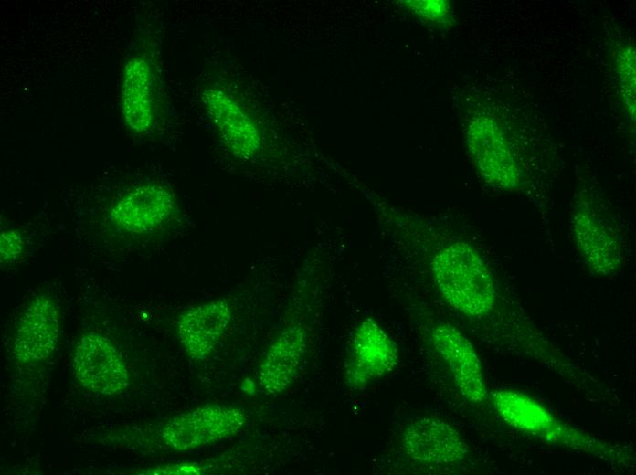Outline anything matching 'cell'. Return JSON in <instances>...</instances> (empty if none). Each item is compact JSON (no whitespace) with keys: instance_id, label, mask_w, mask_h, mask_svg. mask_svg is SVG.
Here are the masks:
<instances>
[{"instance_id":"cell-7","label":"cell","mask_w":636,"mask_h":475,"mask_svg":"<svg viewBox=\"0 0 636 475\" xmlns=\"http://www.w3.org/2000/svg\"><path fill=\"white\" fill-rule=\"evenodd\" d=\"M202 101L209 121L231 154L244 160L258 154L260 130L237 98L221 87L212 86L203 91Z\"/></svg>"},{"instance_id":"cell-9","label":"cell","mask_w":636,"mask_h":475,"mask_svg":"<svg viewBox=\"0 0 636 475\" xmlns=\"http://www.w3.org/2000/svg\"><path fill=\"white\" fill-rule=\"evenodd\" d=\"M73 368L78 380L93 394L113 395L128 385V373L120 354L108 338L97 332L79 340Z\"/></svg>"},{"instance_id":"cell-3","label":"cell","mask_w":636,"mask_h":475,"mask_svg":"<svg viewBox=\"0 0 636 475\" xmlns=\"http://www.w3.org/2000/svg\"><path fill=\"white\" fill-rule=\"evenodd\" d=\"M492 400L498 416L506 424L525 434L617 463L625 464L631 459L624 448L599 440L565 424L525 394L499 390L493 394Z\"/></svg>"},{"instance_id":"cell-13","label":"cell","mask_w":636,"mask_h":475,"mask_svg":"<svg viewBox=\"0 0 636 475\" xmlns=\"http://www.w3.org/2000/svg\"><path fill=\"white\" fill-rule=\"evenodd\" d=\"M155 76L151 60L145 54L132 56L125 63L121 108L123 120L136 133L149 131L156 114Z\"/></svg>"},{"instance_id":"cell-1","label":"cell","mask_w":636,"mask_h":475,"mask_svg":"<svg viewBox=\"0 0 636 475\" xmlns=\"http://www.w3.org/2000/svg\"><path fill=\"white\" fill-rule=\"evenodd\" d=\"M422 249L442 299L457 312L473 320L492 316L499 291L486 257L468 238L424 223Z\"/></svg>"},{"instance_id":"cell-8","label":"cell","mask_w":636,"mask_h":475,"mask_svg":"<svg viewBox=\"0 0 636 475\" xmlns=\"http://www.w3.org/2000/svg\"><path fill=\"white\" fill-rule=\"evenodd\" d=\"M398 362L397 344L374 319L366 318L351 341L345 379L353 389H362L391 373Z\"/></svg>"},{"instance_id":"cell-6","label":"cell","mask_w":636,"mask_h":475,"mask_svg":"<svg viewBox=\"0 0 636 475\" xmlns=\"http://www.w3.org/2000/svg\"><path fill=\"white\" fill-rule=\"evenodd\" d=\"M245 420L240 408L207 405L175 417L164 427L162 437L170 448L187 451L233 435Z\"/></svg>"},{"instance_id":"cell-14","label":"cell","mask_w":636,"mask_h":475,"mask_svg":"<svg viewBox=\"0 0 636 475\" xmlns=\"http://www.w3.org/2000/svg\"><path fill=\"white\" fill-rule=\"evenodd\" d=\"M232 311L225 300L193 306L178 316L176 330L182 346L193 359L207 357L226 332Z\"/></svg>"},{"instance_id":"cell-12","label":"cell","mask_w":636,"mask_h":475,"mask_svg":"<svg viewBox=\"0 0 636 475\" xmlns=\"http://www.w3.org/2000/svg\"><path fill=\"white\" fill-rule=\"evenodd\" d=\"M403 445L409 458L427 464L456 463L468 452L460 433L435 417H421L409 423L403 433Z\"/></svg>"},{"instance_id":"cell-5","label":"cell","mask_w":636,"mask_h":475,"mask_svg":"<svg viewBox=\"0 0 636 475\" xmlns=\"http://www.w3.org/2000/svg\"><path fill=\"white\" fill-rule=\"evenodd\" d=\"M177 208L172 189L157 182H146L120 195L111 206L108 218L122 232L144 235L168 223Z\"/></svg>"},{"instance_id":"cell-15","label":"cell","mask_w":636,"mask_h":475,"mask_svg":"<svg viewBox=\"0 0 636 475\" xmlns=\"http://www.w3.org/2000/svg\"><path fill=\"white\" fill-rule=\"evenodd\" d=\"M306 347V332L300 325L283 329L270 344L258 377L270 394H280L293 382Z\"/></svg>"},{"instance_id":"cell-10","label":"cell","mask_w":636,"mask_h":475,"mask_svg":"<svg viewBox=\"0 0 636 475\" xmlns=\"http://www.w3.org/2000/svg\"><path fill=\"white\" fill-rule=\"evenodd\" d=\"M436 352L448 364L456 386L471 403H482L487 388L481 361L471 341L454 325L440 322L430 332Z\"/></svg>"},{"instance_id":"cell-2","label":"cell","mask_w":636,"mask_h":475,"mask_svg":"<svg viewBox=\"0 0 636 475\" xmlns=\"http://www.w3.org/2000/svg\"><path fill=\"white\" fill-rule=\"evenodd\" d=\"M570 232L584 265L598 276L618 272L628 252L624 225L592 185H580L570 210Z\"/></svg>"},{"instance_id":"cell-11","label":"cell","mask_w":636,"mask_h":475,"mask_svg":"<svg viewBox=\"0 0 636 475\" xmlns=\"http://www.w3.org/2000/svg\"><path fill=\"white\" fill-rule=\"evenodd\" d=\"M60 334V310L48 294L31 299L15 332L14 354L24 364L41 361L56 348Z\"/></svg>"},{"instance_id":"cell-16","label":"cell","mask_w":636,"mask_h":475,"mask_svg":"<svg viewBox=\"0 0 636 475\" xmlns=\"http://www.w3.org/2000/svg\"><path fill=\"white\" fill-rule=\"evenodd\" d=\"M26 249V242L21 231L5 228L0 234L1 264H11L18 260Z\"/></svg>"},{"instance_id":"cell-4","label":"cell","mask_w":636,"mask_h":475,"mask_svg":"<svg viewBox=\"0 0 636 475\" xmlns=\"http://www.w3.org/2000/svg\"><path fill=\"white\" fill-rule=\"evenodd\" d=\"M467 148L477 171L493 187L514 193H526L535 187L533 155L496 121H482L471 126Z\"/></svg>"},{"instance_id":"cell-17","label":"cell","mask_w":636,"mask_h":475,"mask_svg":"<svg viewBox=\"0 0 636 475\" xmlns=\"http://www.w3.org/2000/svg\"><path fill=\"white\" fill-rule=\"evenodd\" d=\"M145 474H158V475H190V474H201L202 469L196 465L193 464H167L154 467L149 471L144 472Z\"/></svg>"}]
</instances>
